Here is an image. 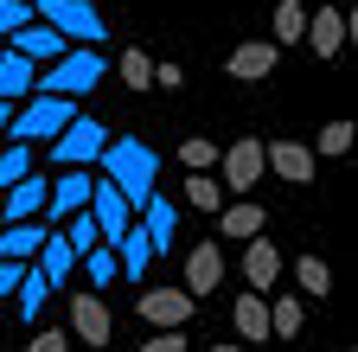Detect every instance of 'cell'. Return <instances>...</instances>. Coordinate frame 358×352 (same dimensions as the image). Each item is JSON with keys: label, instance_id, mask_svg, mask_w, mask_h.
<instances>
[{"label": "cell", "instance_id": "obj_1", "mask_svg": "<svg viewBox=\"0 0 358 352\" xmlns=\"http://www.w3.org/2000/svg\"><path fill=\"white\" fill-rule=\"evenodd\" d=\"M96 167H103V180L122 186V199H128L134 211H141V199H148L154 180H160V154H154L141 135H109L103 154H96Z\"/></svg>", "mask_w": 358, "mask_h": 352}, {"label": "cell", "instance_id": "obj_2", "mask_svg": "<svg viewBox=\"0 0 358 352\" xmlns=\"http://www.w3.org/2000/svg\"><path fill=\"white\" fill-rule=\"evenodd\" d=\"M103 58H96V45H64L52 64H32V90H52V97H90L103 83Z\"/></svg>", "mask_w": 358, "mask_h": 352}, {"label": "cell", "instance_id": "obj_3", "mask_svg": "<svg viewBox=\"0 0 358 352\" xmlns=\"http://www.w3.org/2000/svg\"><path fill=\"white\" fill-rule=\"evenodd\" d=\"M77 115V97H52V90H32V103L20 97L13 103V122H7V135L13 141H52L58 128Z\"/></svg>", "mask_w": 358, "mask_h": 352}, {"label": "cell", "instance_id": "obj_4", "mask_svg": "<svg viewBox=\"0 0 358 352\" xmlns=\"http://www.w3.org/2000/svg\"><path fill=\"white\" fill-rule=\"evenodd\" d=\"M32 20H45L52 32H64L71 45H96V38L109 32L103 13L90 7V0H32Z\"/></svg>", "mask_w": 358, "mask_h": 352}, {"label": "cell", "instance_id": "obj_5", "mask_svg": "<svg viewBox=\"0 0 358 352\" xmlns=\"http://www.w3.org/2000/svg\"><path fill=\"white\" fill-rule=\"evenodd\" d=\"M103 141H109V128H103V122H90V115L77 109V115L58 128V135H52V160H58V167H96Z\"/></svg>", "mask_w": 358, "mask_h": 352}, {"label": "cell", "instance_id": "obj_6", "mask_svg": "<svg viewBox=\"0 0 358 352\" xmlns=\"http://www.w3.org/2000/svg\"><path fill=\"white\" fill-rule=\"evenodd\" d=\"M262 173H268V167H262V141H250V135H243L237 148H224V154H217V186H231V192L256 186Z\"/></svg>", "mask_w": 358, "mask_h": 352}, {"label": "cell", "instance_id": "obj_7", "mask_svg": "<svg viewBox=\"0 0 358 352\" xmlns=\"http://www.w3.org/2000/svg\"><path fill=\"white\" fill-rule=\"evenodd\" d=\"M262 167L275 173V180H288V186H313V148H301V141H262Z\"/></svg>", "mask_w": 358, "mask_h": 352}, {"label": "cell", "instance_id": "obj_8", "mask_svg": "<svg viewBox=\"0 0 358 352\" xmlns=\"http://www.w3.org/2000/svg\"><path fill=\"white\" fill-rule=\"evenodd\" d=\"M90 186H96V180H90V167H64L58 180H52V192H45V218H52V225H64L71 211L90 205Z\"/></svg>", "mask_w": 358, "mask_h": 352}, {"label": "cell", "instance_id": "obj_9", "mask_svg": "<svg viewBox=\"0 0 358 352\" xmlns=\"http://www.w3.org/2000/svg\"><path fill=\"white\" fill-rule=\"evenodd\" d=\"M90 218H96V231H103V244H109V237H122V231L134 225V205L122 199L115 180H96V186H90Z\"/></svg>", "mask_w": 358, "mask_h": 352}, {"label": "cell", "instance_id": "obj_10", "mask_svg": "<svg viewBox=\"0 0 358 352\" xmlns=\"http://www.w3.org/2000/svg\"><path fill=\"white\" fill-rule=\"evenodd\" d=\"M109 333H115L109 301H103V295H77V301H71V339H83L90 352H96V346H109Z\"/></svg>", "mask_w": 358, "mask_h": 352}, {"label": "cell", "instance_id": "obj_11", "mask_svg": "<svg viewBox=\"0 0 358 352\" xmlns=\"http://www.w3.org/2000/svg\"><path fill=\"white\" fill-rule=\"evenodd\" d=\"M134 307H141L148 327H186V321H192V295H186V288H141V301H134Z\"/></svg>", "mask_w": 358, "mask_h": 352}, {"label": "cell", "instance_id": "obj_12", "mask_svg": "<svg viewBox=\"0 0 358 352\" xmlns=\"http://www.w3.org/2000/svg\"><path fill=\"white\" fill-rule=\"evenodd\" d=\"M45 192H52V180L32 167L26 180H13L7 192H0V225H7V218H45Z\"/></svg>", "mask_w": 358, "mask_h": 352}, {"label": "cell", "instance_id": "obj_13", "mask_svg": "<svg viewBox=\"0 0 358 352\" xmlns=\"http://www.w3.org/2000/svg\"><path fill=\"white\" fill-rule=\"evenodd\" d=\"M7 45L20 52V58H32V64H52L64 45H71V38L64 32H52V26H45V20H20L13 26V38H7Z\"/></svg>", "mask_w": 358, "mask_h": 352}, {"label": "cell", "instance_id": "obj_14", "mask_svg": "<svg viewBox=\"0 0 358 352\" xmlns=\"http://www.w3.org/2000/svg\"><path fill=\"white\" fill-rule=\"evenodd\" d=\"M217 282H224V250L205 237V244H192V256H186V295H192V301H205Z\"/></svg>", "mask_w": 358, "mask_h": 352}, {"label": "cell", "instance_id": "obj_15", "mask_svg": "<svg viewBox=\"0 0 358 352\" xmlns=\"http://www.w3.org/2000/svg\"><path fill=\"white\" fill-rule=\"evenodd\" d=\"M45 218H7L0 225V256H13V262H32L38 256V244H45Z\"/></svg>", "mask_w": 358, "mask_h": 352}, {"label": "cell", "instance_id": "obj_16", "mask_svg": "<svg viewBox=\"0 0 358 352\" xmlns=\"http://www.w3.org/2000/svg\"><path fill=\"white\" fill-rule=\"evenodd\" d=\"M275 276H282V250L268 244V237H250L243 244V282L262 295V288H275Z\"/></svg>", "mask_w": 358, "mask_h": 352}, {"label": "cell", "instance_id": "obj_17", "mask_svg": "<svg viewBox=\"0 0 358 352\" xmlns=\"http://www.w3.org/2000/svg\"><path fill=\"white\" fill-rule=\"evenodd\" d=\"M224 71H231L237 83H262L268 71H275V45H268V38H250V45H237L231 58H224Z\"/></svg>", "mask_w": 358, "mask_h": 352}, {"label": "cell", "instance_id": "obj_18", "mask_svg": "<svg viewBox=\"0 0 358 352\" xmlns=\"http://www.w3.org/2000/svg\"><path fill=\"white\" fill-rule=\"evenodd\" d=\"M301 38H307L320 58H339L352 32H345V13H333V7H327V13H307V32H301Z\"/></svg>", "mask_w": 358, "mask_h": 352}, {"label": "cell", "instance_id": "obj_19", "mask_svg": "<svg viewBox=\"0 0 358 352\" xmlns=\"http://www.w3.org/2000/svg\"><path fill=\"white\" fill-rule=\"evenodd\" d=\"M141 211H148V225H141V231H148V250H154V256H160V250H173V231H179V205L148 192V199H141Z\"/></svg>", "mask_w": 358, "mask_h": 352}, {"label": "cell", "instance_id": "obj_20", "mask_svg": "<svg viewBox=\"0 0 358 352\" xmlns=\"http://www.w3.org/2000/svg\"><path fill=\"white\" fill-rule=\"evenodd\" d=\"M262 225H268V211L243 192H237V205H217V237H256Z\"/></svg>", "mask_w": 358, "mask_h": 352}, {"label": "cell", "instance_id": "obj_21", "mask_svg": "<svg viewBox=\"0 0 358 352\" xmlns=\"http://www.w3.org/2000/svg\"><path fill=\"white\" fill-rule=\"evenodd\" d=\"M20 97H32V58L0 45V103H20Z\"/></svg>", "mask_w": 358, "mask_h": 352}, {"label": "cell", "instance_id": "obj_22", "mask_svg": "<svg viewBox=\"0 0 358 352\" xmlns=\"http://www.w3.org/2000/svg\"><path fill=\"white\" fill-rule=\"evenodd\" d=\"M109 250H115V262H122V276H134V282H141V269L154 262V250H148V231H141V225H128L122 237H109Z\"/></svg>", "mask_w": 358, "mask_h": 352}, {"label": "cell", "instance_id": "obj_23", "mask_svg": "<svg viewBox=\"0 0 358 352\" xmlns=\"http://www.w3.org/2000/svg\"><path fill=\"white\" fill-rule=\"evenodd\" d=\"M71 262H77V250L64 244V231H45V244H38V269L52 276V288H58V282L71 276Z\"/></svg>", "mask_w": 358, "mask_h": 352}, {"label": "cell", "instance_id": "obj_24", "mask_svg": "<svg viewBox=\"0 0 358 352\" xmlns=\"http://www.w3.org/2000/svg\"><path fill=\"white\" fill-rule=\"evenodd\" d=\"M13 295H20V314H26V321H38V307H45V295H52V276L38 269V256L26 262V276H20V288H13Z\"/></svg>", "mask_w": 358, "mask_h": 352}, {"label": "cell", "instance_id": "obj_25", "mask_svg": "<svg viewBox=\"0 0 358 352\" xmlns=\"http://www.w3.org/2000/svg\"><path fill=\"white\" fill-rule=\"evenodd\" d=\"M231 321H237V333H243V339H268V301L250 288V295L237 301V314H231Z\"/></svg>", "mask_w": 358, "mask_h": 352}, {"label": "cell", "instance_id": "obj_26", "mask_svg": "<svg viewBox=\"0 0 358 352\" xmlns=\"http://www.w3.org/2000/svg\"><path fill=\"white\" fill-rule=\"evenodd\" d=\"M301 333V301L282 295V301H268V339H294Z\"/></svg>", "mask_w": 358, "mask_h": 352}, {"label": "cell", "instance_id": "obj_27", "mask_svg": "<svg viewBox=\"0 0 358 352\" xmlns=\"http://www.w3.org/2000/svg\"><path fill=\"white\" fill-rule=\"evenodd\" d=\"M32 173V141H7L0 148V192H7L13 180H26Z\"/></svg>", "mask_w": 358, "mask_h": 352}, {"label": "cell", "instance_id": "obj_28", "mask_svg": "<svg viewBox=\"0 0 358 352\" xmlns=\"http://www.w3.org/2000/svg\"><path fill=\"white\" fill-rule=\"evenodd\" d=\"M352 135H358L352 122H327L320 141H313V160H339V154H352Z\"/></svg>", "mask_w": 358, "mask_h": 352}, {"label": "cell", "instance_id": "obj_29", "mask_svg": "<svg viewBox=\"0 0 358 352\" xmlns=\"http://www.w3.org/2000/svg\"><path fill=\"white\" fill-rule=\"evenodd\" d=\"M186 205H199V211H217L224 205V186L211 180V167L205 173H186Z\"/></svg>", "mask_w": 358, "mask_h": 352}, {"label": "cell", "instance_id": "obj_30", "mask_svg": "<svg viewBox=\"0 0 358 352\" xmlns=\"http://www.w3.org/2000/svg\"><path fill=\"white\" fill-rule=\"evenodd\" d=\"M64 244H71V250H77V256H83V250H90V244H103V231H96V218H90V205H83V211H71V218H64Z\"/></svg>", "mask_w": 358, "mask_h": 352}, {"label": "cell", "instance_id": "obj_31", "mask_svg": "<svg viewBox=\"0 0 358 352\" xmlns=\"http://www.w3.org/2000/svg\"><path fill=\"white\" fill-rule=\"evenodd\" d=\"M179 167H186V173H205V167H217V141H205V135H186V141H179Z\"/></svg>", "mask_w": 358, "mask_h": 352}, {"label": "cell", "instance_id": "obj_32", "mask_svg": "<svg viewBox=\"0 0 358 352\" xmlns=\"http://www.w3.org/2000/svg\"><path fill=\"white\" fill-rule=\"evenodd\" d=\"M301 32H307V7H294V0H282V7H275V45H294Z\"/></svg>", "mask_w": 358, "mask_h": 352}, {"label": "cell", "instance_id": "obj_33", "mask_svg": "<svg viewBox=\"0 0 358 352\" xmlns=\"http://www.w3.org/2000/svg\"><path fill=\"white\" fill-rule=\"evenodd\" d=\"M294 282H301L307 295H327V288H333V269H327L320 256H301V262H294Z\"/></svg>", "mask_w": 358, "mask_h": 352}, {"label": "cell", "instance_id": "obj_34", "mask_svg": "<svg viewBox=\"0 0 358 352\" xmlns=\"http://www.w3.org/2000/svg\"><path fill=\"white\" fill-rule=\"evenodd\" d=\"M115 71H122V83H134V90H148V83H154V58L148 52H122Z\"/></svg>", "mask_w": 358, "mask_h": 352}, {"label": "cell", "instance_id": "obj_35", "mask_svg": "<svg viewBox=\"0 0 358 352\" xmlns=\"http://www.w3.org/2000/svg\"><path fill=\"white\" fill-rule=\"evenodd\" d=\"M83 262H90V282H115V276H122V262H115V250H109V244H90V250H83Z\"/></svg>", "mask_w": 358, "mask_h": 352}, {"label": "cell", "instance_id": "obj_36", "mask_svg": "<svg viewBox=\"0 0 358 352\" xmlns=\"http://www.w3.org/2000/svg\"><path fill=\"white\" fill-rule=\"evenodd\" d=\"M141 352H186V327H154V339Z\"/></svg>", "mask_w": 358, "mask_h": 352}, {"label": "cell", "instance_id": "obj_37", "mask_svg": "<svg viewBox=\"0 0 358 352\" xmlns=\"http://www.w3.org/2000/svg\"><path fill=\"white\" fill-rule=\"evenodd\" d=\"M20 20H32V0H0V32H13Z\"/></svg>", "mask_w": 358, "mask_h": 352}, {"label": "cell", "instance_id": "obj_38", "mask_svg": "<svg viewBox=\"0 0 358 352\" xmlns=\"http://www.w3.org/2000/svg\"><path fill=\"white\" fill-rule=\"evenodd\" d=\"M26 352H71V333H38Z\"/></svg>", "mask_w": 358, "mask_h": 352}, {"label": "cell", "instance_id": "obj_39", "mask_svg": "<svg viewBox=\"0 0 358 352\" xmlns=\"http://www.w3.org/2000/svg\"><path fill=\"white\" fill-rule=\"evenodd\" d=\"M154 83H160V90H179V83H186V71H179V64H154Z\"/></svg>", "mask_w": 358, "mask_h": 352}, {"label": "cell", "instance_id": "obj_40", "mask_svg": "<svg viewBox=\"0 0 358 352\" xmlns=\"http://www.w3.org/2000/svg\"><path fill=\"white\" fill-rule=\"evenodd\" d=\"M7 122H13V103H0V135H7Z\"/></svg>", "mask_w": 358, "mask_h": 352}, {"label": "cell", "instance_id": "obj_41", "mask_svg": "<svg viewBox=\"0 0 358 352\" xmlns=\"http://www.w3.org/2000/svg\"><path fill=\"white\" fill-rule=\"evenodd\" d=\"M211 352H250V346H211Z\"/></svg>", "mask_w": 358, "mask_h": 352}]
</instances>
